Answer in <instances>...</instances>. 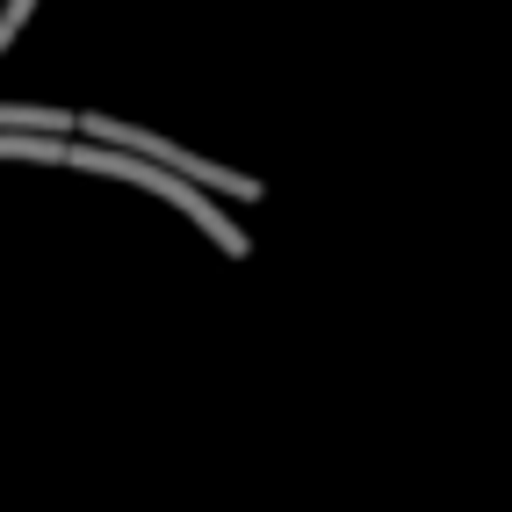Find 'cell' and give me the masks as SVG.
I'll list each match as a JSON object with an SVG mask.
<instances>
[{
    "mask_svg": "<svg viewBox=\"0 0 512 512\" xmlns=\"http://www.w3.org/2000/svg\"><path fill=\"white\" fill-rule=\"evenodd\" d=\"M65 166H80V174H109V181H130V188H145V195H159V202H174V210H181L202 238H210V246H217L224 260H246V253H253L246 224H231L217 195H202L195 181L166 174V166H152V159H138V152H116V145L73 138V145H65Z\"/></svg>",
    "mask_w": 512,
    "mask_h": 512,
    "instance_id": "obj_1",
    "label": "cell"
},
{
    "mask_svg": "<svg viewBox=\"0 0 512 512\" xmlns=\"http://www.w3.org/2000/svg\"><path fill=\"white\" fill-rule=\"evenodd\" d=\"M80 138H94V145H116V152H138V159L166 166V174L195 181L202 195H217V202H260V181H253V174H238V166L202 159V152H188V145H174V138H159V130H145V123H123V116H101V109H87V116H80Z\"/></svg>",
    "mask_w": 512,
    "mask_h": 512,
    "instance_id": "obj_2",
    "label": "cell"
},
{
    "mask_svg": "<svg viewBox=\"0 0 512 512\" xmlns=\"http://www.w3.org/2000/svg\"><path fill=\"white\" fill-rule=\"evenodd\" d=\"M29 15H37V0H0V51L29 29Z\"/></svg>",
    "mask_w": 512,
    "mask_h": 512,
    "instance_id": "obj_3",
    "label": "cell"
}]
</instances>
